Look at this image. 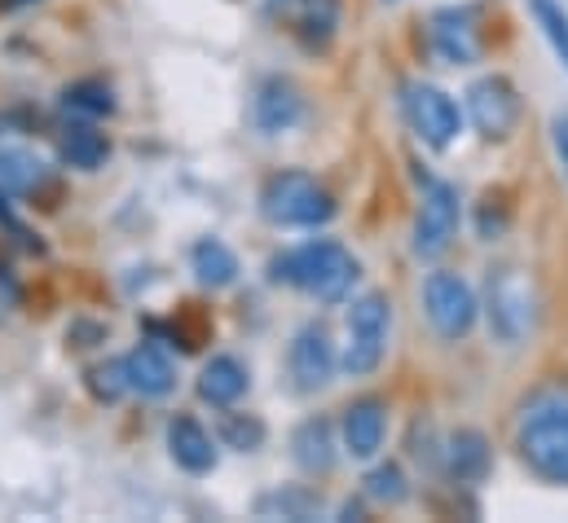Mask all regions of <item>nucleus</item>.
Instances as JSON below:
<instances>
[{
  "mask_svg": "<svg viewBox=\"0 0 568 523\" xmlns=\"http://www.w3.org/2000/svg\"><path fill=\"white\" fill-rule=\"evenodd\" d=\"M270 268H274V281H286V286L304 290L317 304L348 299L353 295V281L362 277L357 256L344 243H335V238H313V243H304V247L278 256Z\"/></svg>",
  "mask_w": 568,
  "mask_h": 523,
  "instance_id": "1",
  "label": "nucleus"
},
{
  "mask_svg": "<svg viewBox=\"0 0 568 523\" xmlns=\"http://www.w3.org/2000/svg\"><path fill=\"white\" fill-rule=\"evenodd\" d=\"M516 449L538 480L568 484V392L547 388L525 404L516 427Z\"/></svg>",
  "mask_w": 568,
  "mask_h": 523,
  "instance_id": "2",
  "label": "nucleus"
},
{
  "mask_svg": "<svg viewBox=\"0 0 568 523\" xmlns=\"http://www.w3.org/2000/svg\"><path fill=\"white\" fill-rule=\"evenodd\" d=\"M261 216L270 225H278V229H322L335 216V198H331V189L313 172L286 167V172H274L265 181Z\"/></svg>",
  "mask_w": 568,
  "mask_h": 523,
  "instance_id": "3",
  "label": "nucleus"
},
{
  "mask_svg": "<svg viewBox=\"0 0 568 523\" xmlns=\"http://www.w3.org/2000/svg\"><path fill=\"white\" fill-rule=\"evenodd\" d=\"M388 335H393V304L384 290H366L353 299L348 308V326H344V343H339V370L348 379H366L384 366L388 352Z\"/></svg>",
  "mask_w": 568,
  "mask_h": 523,
  "instance_id": "4",
  "label": "nucleus"
},
{
  "mask_svg": "<svg viewBox=\"0 0 568 523\" xmlns=\"http://www.w3.org/2000/svg\"><path fill=\"white\" fill-rule=\"evenodd\" d=\"M485 317H489V335L498 343H507V348L525 343L538 321L534 277L520 268H494L485 281Z\"/></svg>",
  "mask_w": 568,
  "mask_h": 523,
  "instance_id": "5",
  "label": "nucleus"
},
{
  "mask_svg": "<svg viewBox=\"0 0 568 523\" xmlns=\"http://www.w3.org/2000/svg\"><path fill=\"white\" fill-rule=\"evenodd\" d=\"M424 312L445 343H458V339L471 335V326L480 317V299H476L467 277H458L449 268H436L424 281Z\"/></svg>",
  "mask_w": 568,
  "mask_h": 523,
  "instance_id": "6",
  "label": "nucleus"
},
{
  "mask_svg": "<svg viewBox=\"0 0 568 523\" xmlns=\"http://www.w3.org/2000/svg\"><path fill=\"white\" fill-rule=\"evenodd\" d=\"M402 115H406L410 132L424 141L427 150H449L458 129H463L458 102H454L445 89L424 84V80H410V84L402 89Z\"/></svg>",
  "mask_w": 568,
  "mask_h": 523,
  "instance_id": "7",
  "label": "nucleus"
},
{
  "mask_svg": "<svg viewBox=\"0 0 568 523\" xmlns=\"http://www.w3.org/2000/svg\"><path fill=\"white\" fill-rule=\"evenodd\" d=\"M463 111L471 120V129L480 132L485 141H507L516 124H520V93L507 75H480L467 84L463 93Z\"/></svg>",
  "mask_w": 568,
  "mask_h": 523,
  "instance_id": "8",
  "label": "nucleus"
},
{
  "mask_svg": "<svg viewBox=\"0 0 568 523\" xmlns=\"http://www.w3.org/2000/svg\"><path fill=\"white\" fill-rule=\"evenodd\" d=\"M458 238V189L449 181H427L419 216H415V256L419 260H440Z\"/></svg>",
  "mask_w": 568,
  "mask_h": 523,
  "instance_id": "9",
  "label": "nucleus"
},
{
  "mask_svg": "<svg viewBox=\"0 0 568 523\" xmlns=\"http://www.w3.org/2000/svg\"><path fill=\"white\" fill-rule=\"evenodd\" d=\"M286 370H291V379H295L300 392H322L331 383V375L339 370V352H335L326 326L308 321V326L295 330L291 352H286Z\"/></svg>",
  "mask_w": 568,
  "mask_h": 523,
  "instance_id": "10",
  "label": "nucleus"
},
{
  "mask_svg": "<svg viewBox=\"0 0 568 523\" xmlns=\"http://www.w3.org/2000/svg\"><path fill=\"white\" fill-rule=\"evenodd\" d=\"M384 440H388V404L379 396H357L353 404H344V413H339V444H344L348 458L371 462V458H379Z\"/></svg>",
  "mask_w": 568,
  "mask_h": 523,
  "instance_id": "11",
  "label": "nucleus"
},
{
  "mask_svg": "<svg viewBox=\"0 0 568 523\" xmlns=\"http://www.w3.org/2000/svg\"><path fill=\"white\" fill-rule=\"evenodd\" d=\"M304 120V98L286 75H270L261 80L256 98H252V124L265 136H283Z\"/></svg>",
  "mask_w": 568,
  "mask_h": 523,
  "instance_id": "12",
  "label": "nucleus"
},
{
  "mask_svg": "<svg viewBox=\"0 0 568 523\" xmlns=\"http://www.w3.org/2000/svg\"><path fill=\"white\" fill-rule=\"evenodd\" d=\"M168 453H172V462H176L185 475H207V471H216V440H212V431H207L199 418H190V413L168 418Z\"/></svg>",
  "mask_w": 568,
  "mask_h": 523,
  "instance_id": "13",
  "label": "nucleus"
},
{
  "mask_svg": "<svg viewBox=\"0 0 568 523\" xmlns=\"http://www.w3.org/2000/svg\"><path fill=\"white\" fill-rule=\"evenodd\" d=\"M335 449H339L335 422L322 418V413L304 418V422L291 431V458H295V466H300L304 475H331V466H335V458H339Z\"/></svg>",
  "mask_w": 568,
  "mask_h": 523,
  "instance_id": "14",
  "label": "nucleus"
},
{
  "mask_svg": "<svg viewBox=\"0 0 568 523\" xmlns=\"http://www.w3.org/2000/svg\"><path fill=\"white\" fill-rule=\"evenodd\" d=\"M124 375H129V392H138L142 400H163V396L176 388V370H172V357L159 348V343H138L129 357H124Z\"/></svg>",
  "mask_w": 568,
  "mask_h": 523,
  "instance_id": "15",
  "label": "nucleus"
},
{
  "mask_svg": "<svg viewBox=\"0 0 568 523\" xmlns=\"http://www.w3.org/2000/svg\"><path fill=\"white\" fill-rule=\"evenodd\" d=\"M440 458H445L449 480H458V484H480V480L489 475V462H494L489 440H485L476 427H458V431L445 440Z\"/></svg>",
  "mask_w": 568,
  "mask_h": 523,
  "instance_id": "16",
  "label": "nucleus"
},
{
  "mask_svg": "<svg viewBox=\"0 0 568 523\" xmlns=\"http://www.w3.org/2000/svg\"><path fill=\"white\" fill-rule=\"evenodd\" d=\"M247 388H252L247 366H243L239 357H230V352H216V357L199 370V400H207L212 409L239 404V400L247 396Z\"/></svg>",
  "mask_w": 568,
  "mask_h": 523,
  "instance_id": "17",
  "label": "nucleus"
},
{
  "mask_svg": "<svg viewBox=\"0 0 568 523\" xmlns=\"http://www.w3.org/2000/svg\"><path fill=\"white\" fill-rule=\"evenodd\" d=\"M432 53L445 66H471L480 58L476 27H467V18H458V13H436L432 18Z\"/></svg>",
  "mask_w": 568,
  "mask_h": 523,
  "instance_id": "18",
  "label": "nucleus"
},
{
  "mask_svg": "<svg viewBox=\"0 0 568 523\" xmlns=\"http://www.w3.org/2000/svg\"><path fill=\"white\" fill-rule=\"evenodd\" d=\"M58 158L67 167H80V172H98L106 158H111V141L106 132L93 129V120H71L62 136H58Z\"/></svg>",
  "mask_w": 568,
  "mask_h": 523,
  "instance_id": "19",
  "label": "nucleus"
},
{
  "mask_svg": "<svg viewBox=\"0 0 568 523\" xmlns=\"http://www.w3.org/2000/svg\"><path fill=\"white\" fill-rule=\"evenodd\" d=\"M190 268H194L199 286H212V290H225L239 281V256L221 238H199L190 247Z\"/></svg>",
  "mask_w": 568,
  "mask_h": 523,
  "instance_id": "20",
  "label": "nucleus"
},
{
  "mask_svg": "<svg viewBox=\"0 0 568 523\" xmlns=\"http://www.w3.org/2000/svg\"><path fill=\"white\" fill-rule=\"evenodd\" d=\"M339 27V0H300L295 4V35L304 49H326Z\"/></svg>",
  "mask_w": 568,
  "mask_h": 523,
  "instance_id": "21",
  "label": "nucleus"
},
{
  "mask_svg": "<svg viewBox=\"0 0 568 523\" xmlns=\"http://www.w3.org/2000/svg\"><path fill=\"white\" fill-rule=\"evenodd\" d=\"M62 111L71 120H102V115L115 111V93L102 80H75V84L62 89Z\"/></svg>",
  "mask_w": 568,
  "mask_h": 523,
  "instance_id": "22",
  "label": "nucleus"
},
{
  "mask_svg": "<svg viewBox=\"0 0 568 523\" xmlns=\"http://www.w3.org/2000/svg\"><path fill=\"white\" fill-rule=\"evenodd\" d=\"M40 181V158H31L27 150H0V194H31Z\"/></svg>",
  "mask_w": 568,
  "mask_h": 523,
  "instance_id": "23",
  "label": "nucleus"
},
{
  "mask_svg": "<svg viewBox=\"0 0 568 523\" xmlns=\"http://www.w3.org/2000/svg\"><path fill=\"white\" fill-rule=\"evenodd\" d=\"M261 515H283V520H313L322 515V498L313 489H274L256 502Z\"/></svg>",
  "mask_w": 568,
  "mask_h": 523,
  "instance_id": "24",
  "label": "nucleus"
},
{
  "mask_svg": "<svg viewBox=\"0 0 568 523\" xmlns=\"http://www.w3.org/2000/svg\"><path fill=\"white\" fill-rule=\"evenodd\" d=\"M362 489H366V498L379 502V506H402V502L410 498V480H406V471H402L397 462L371 466L366 480H362Z\"/></svg>",
  "mask_w": 568,
  "mask_h": 523,
  "instance_id": "25",
  "label": "nucleus"
},
{
  "mask_svg": "<svg viewBox=\"0 0 568 523\" xmlns=\"http://www.w3.org/2000/svg\"><path fill=\"white\" fill-rule=\"evenodd\" d=\"M529 13L538 22V31L547 35L551 53L560 58V66L568 71V9L560 0H529Z\"/></svg>",
  "mask_w": 568,
  "mask_h": 523,
  "instance_id": "26",
  "label": "nucleus"
},
{
  "mask_svg": "<svg viewBox=\"0 0 568 523\" xmlns=\"http://www.w3.org/2000/svg\"><path fill=\"white\" fill-rule=\"evenodd\" d=\"M221 440L239 453H256L265 444V422L256 413H234V404L221 413Z\"/></svg>",
  "mask_w": 568,
  "mask_h": 523,
  "instance_id": "27",
  "label": "nucleus"
},
{
  "mask_svg": "<svg viewBox=\"0 0 568 523\" xmlns=\"http://www.w3.org/2000/svg\"><path fill=\"white\" fill-rule=\"evenodd\" d=\"M84 383H89V392L98 396V400L115 404L120 396L129 392V375H124V361H106V366H93Z\"/></svg>",
  "mask_w": 568,
  "mask_h": 523,
  "instance_id": "28",
  "label": "nucleus"
},
{
  "mask_svg": "<svg viewBox=\"0 0 568 523\" xmlns=\"http://www.w3.org/2000/svg\"><path fill=\"white\" fill-rule=\"evenodd\" d=\"M551 141H556V154H560V163L568 167V115H560V120L551 124Z\"/></svg>",
  "mask_w": 568,
  "mask_h": 523,
  "instance_id": "29",
  "label": "nucleus"
},
{
  "mask_svg": "<svg viewBox=\"0 0 568 523\" xmlns=\"http://www.w3.org/2000/svg\"><path fill=\"white\" fill-rule=\"evenodd\" d=\"M4 4H9V9H13V4H27V0H4Z\"/></svg>",
  "mask_w": 568,
  "mask_h": 523,
  "instance_id": "30",
  "label": "nucleus"
}]
</instances>
